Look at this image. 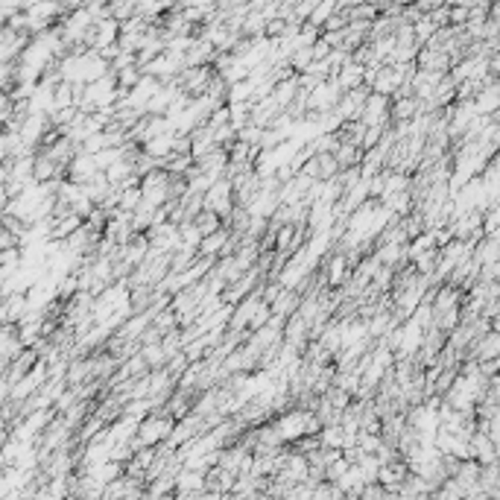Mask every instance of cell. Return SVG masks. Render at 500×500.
Masks as SVG:
<instances>
[{"label": "cell", "mask_w": 500, "mask_h": 500, "mask_svg": "<svg viewBox=\"0 0 500 500\" xmlns=\"http://www.w3.org/2000/svg\"><path fill=\"white\" fill-rule=\"evenodd\" d=\"M410 111H412V99H398V106L392 109L395 118H407Z\"/></svg>", "instance_id": "cell-5"}, {"label": "cell", "mask_w": 500, "mask_h": 500, "mask_svg": "<svg viewBox=\"0 0 500 500\" xmlns=\"http://www.w3.org/2000/svg\"><path fill=\"white\" fill-rule=\"evenodd\" d=\"M109 15L118 18L120 24L141 15V0H109Z\"/></svg>", "instance_id": "cell-1"}, {"label": "cell", "mask_w": 500, "mask_h": 500, "mask_svg": "<svg viewBox=\"0 0 500 500\" xmlns=\"http://www.w3.org/2000/svg\"><path fill=\"white\" fill-rule=\"evenodd\" d=\"M141 205H144V190H141V185H138V188H123V190H120V211L135 214Z\"/></svg>", "instance_id": "cell-3"}, {"label": "cell", "mask_w": 500, "mask_h": 500, "mask_svg": "<svg viewBox=\"0 0 500 500\" xmlns=\"http://www.w3.org/2000/svg\"><path fill=\"white\" fill-rule=\"evenodd\" d=\"M337 9H340V0H319V4H316V9L310 12V18H307V21H310L313 27H319V29H322V27L328 24V18H331V15L337 12Z\"/></svg>", "instance_id": "cell-2"}, {"label": "cell", "mask_w": 500, "mask_h": 500, "mask_svg": "<svg viewBox=\"0 0 500 500\" xmlns=\"http://www.w3.org/2000/svg\"><path fill=\"white\" fill-rule=\"evenodd\" d=\"M141 79H144V71L138 68V64H129V68L118 71V85H120V88H126V91L135 88Z\"/></svg>", "instance_id": "cell-4"}]
</instances>
